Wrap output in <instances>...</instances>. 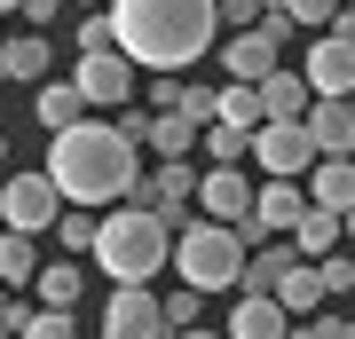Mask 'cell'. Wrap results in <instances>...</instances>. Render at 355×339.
Instances as JSON below:
<instances>
[{
    "label": "cell",
    "mask_w": 355,
    "mask_h": 339,
    "mask_svg": "<svg viewBox=\"0 0 355 339\" xmlns=\"http://www.w3.org/2000/svg\"><path fill=\"white\" fill-rule=\"evenodd\" d=\"M316 277H324V300H347V292H355V252L331 245L324 261H316Z\"/></svg>",
    "instance_id": "28"
},
{
    "label": "cell",
    "mask_w": 355,
    "mask_h": 339,
    "mask_svg": "<svg viewBox=\"0 0 355 339\" xmlns=\"http://www.w3.org/2000/svg\"><path fill=\"white\" fill-rule=\"evenodd\" d=\"M48 32H8V40H0V87H40V79H48Z\"/></svg>",
    "instance_id": "15"
},
{
    "label": "cell",
    "mask_w": 355,
    "mask_h": 339,
    "mask_svg": "<svg viewBox=\"0 0 355 339\" xmlns=\"http://www.w3.org/2000/svg\"><path fill=\"white\" fill-rule=\"evenodd\" d=\"M214 103H221V79H182V111H190L198 126L214 119Z\"/></svg>",
    "instance_id": "30"
},
{
    "label": "cell",
    "mask_w": 355,
    "mask_h": 339,
    "mask_svg": "<svg viewBox=\"0 0 355 339\" xmlns=\"http://www.w3.org/2000/svg\"><path fill=\"white\" fill-rule=\"evenodd\" d=\"M16 339H79V308H32Z\"/></svg>",
    "instance_id": "27"
},
{
    "label": "cell",
    "mask_w": 355,
    "mask_h": 339,
    "mask_svg": "<svg viewBox=\"0 0 355 339\" xmlns=\"http://www.w3.org/2000/svg\"><path fill=\"white\" fill-rule=\"evenodd\" d=\"M95 205H64V214H55V245L64 252H95Z\"/></svg>",
    "instance_id": "26"
},
{
    "label": "cell",
    "mask_w": 355,
    "mask_h": 339,
    "mask_svg": "<svg viewBox=\"0 0 355 339\" xmlns=\"http://www.w3.org/2000/svg\"><path fill=\"white\" fill-rule=\"evenodd\" d=\"M347 8H355V0H347Z\"/></svg>",
    "instance_id": "44"
},
{
    "label": "cell",
    "mask_w": 355,
    "mask_h": 339,
    "mask_svg": "<svg viewBox=\"0 0 355 339\" xmlns=\"http://www.w3.org/2000/svg\"><path fill=\"white\" fill-rule=\"evenodd\" d=\"M135 198L150 205V214H166V221H190V205H198V158H158L150 174L135 182Z\"/></svg>",
    "instance_id": "8"
},
{
    "label": "cell",
    "mask_w": 355,
    "mask_h": 339,
    "mask_svg": "<svg viewBox=\"0 0 355 339\" xmlns=\"http://www.w3.org/2000/svg\"><path fill=\"white\" fill-rule=\"evenodd\" d=\"M0 339H8V331H0Z\"/></svg>",
    "instance_id": "45"
},
{
    "label": "cell",
    "mask_w": 355,
    "mask_h": 339,
    "mask_svg": "<svg viewBox=\"0 0 355 339\" xmlns=\"http://www.w3.org/2000/svg\"><path fill=\"white\" fill-rule=\"evenodd\" d=\"M79 8H111V0H79Z\"/></svg>",
    "instance_id": "42"
},
{
    "label": "cell",
    "mask_w": 355,
    "mask_h": 339,
    "mask_svg": "<svg viewBox=\"0 0 355 339\" xmlns=\"http://www.w3.org/2000/svg\"><path fill=\"white\" fill-rule=\"evenodd\" d=\"M174 268L182 284H198V292H237V268H245V237H237V221H182L174 229Z\"/></svg>",
    "instance_id": "4"
},
{
    "label": "cell",
    "mask_w": 355,
    "mask_h": 339,
    "mask_svg": "<svg viewBox=\"0 0 355 339\" xmlns=\"http://www.w3.org/2000/svg\"><path fill=\"white\" fill-rule=\"evenodd\" d=\"M71 87H79V103L87 111H119V103H135V87H142V71L119 48H79V63H71Z\"/></svg>",
    "instance_id": "6"
},
{
    "label": "cell",
    "mask_w": 355,
    "mask_h": 339,
    "mask_svg": "<svg viewBox=\"0 0 355 339\" xmlns=\"http://www.w3.org/2000/svg\"><path fill=\"white\" fill-rule=\"evenodd\" d=\"M253 166H261V174H308V166H316L308 126L300 119H261L253 126Z\"/></svg>",
    "instance_id": "10"
},
{
    "label": "cell",
    "mask_w": 355,
    "mask_h": 339,
    "mask_svg": "<svg viewBox=\"0 0 355 339\" xmlns=\"http://www.w3.org/2000/svg\"><path fill=\"white\" fill-rule=\"evenodd\" d=\"M198 150H205V166H245V158H253V126L205 119V126H198Z\"/></svg>",
    "instance_id": "22"
},
{
    "label": "cell",
    "mask_w": 355,
    "mask_h": 339,
    "mask_svg": "<svg viewBox=\"0 0 355 339\" xmlns=\"http://www.w3.org/2000/svg\"><path fill=\"white\" fill-rule=\"evenodd\" d=\"M48 182L64 189V205H119L135 198L142 182V142L127 126H103V119H71L48 134Z\"/></svg>",
    "instance_id": "1"
},
{
    "label": "cell",
    "mask_w": 355,
    "mask_h": 339,
    "mask_svg": "<svg viewBox=\"0 0 355 339\" xmlns=\"http://www.w3.org/2000/svg\"><path fill=\"white\" fill-rule=\"evenodd\" d=\"M16 16H24V24H32V32H48V24H55V16H64V0H24V8H16Z\"/></svg>",
    "instance_id": "35"
},
{
    "label": "cell",
    "mask_w": 355,
    "mask_h": 339,
    "mask_svg": "<svg viewBox=\"0 0 355 339\" xmlns=\"http://www.w3.org/2000/svg\"><path fill=\"white\" fill-rule=\"evenodd\" d=\"M16 8H24V0H0V16H16Z\"/></svg>",
    "instance_id": "40"
},
{
    "label": "cell",
    "mask_w": 355,
    "mask_h": 339,
    "mask_svg": "<svg viewBox=\"0 0 355 339\" xmlns=\"http://www.w3.org/2000/svg\"><path fill=\"white\" fill-rule=\"evenodd\" d=\"M182 103V71H150V111H174Z\"/></svg>",
    "instance_id": "34"
},
{
    "label": "cell",
    "mask_w": 355,
    "mask_h": 339,
    "mask_svg": "<svg viewBox=\"0 0 355 339\" xmlns=\"http://www.w3.org/2000/svg\"><path fill=\"white\" fill-rule=\"evenodd\" d=\"M32 292H40V308H79V300H87V261H79V252H55V261H40Z\"/></svg>",
    "instance_id": "17"
},
{
    "label": "cell",
    "mask_w": 355,
    "mask_h": 339,
    "mask_svg": "<svg viewBox=\"0 0 355 339\" xmlns=\"http://www.w3.org/2000/svg\"><path fill=\"white\" fill-rule=\"evenodd\" d=\"M79 48H119V40H111V8H87V16H79Z\"/></svg>",
    "instance_id": "33"
},
{
    "label": "cell",
    "mask_w": 355,
    "mask_h": 339,
    "mask_svg": "<svg viewBox=\"0 0 355 339\" xmlns=\"http://www.w3.org/2000/svg\"><path fill=\"white\" fill-rule=\"evenodd\" d=\"M284 8H292V24H300V32H324L331 16H340V0H284Z\"/></svg>",
    "instance_id": "31"
},
{
    "label": "cell",
    "mask_w": 355,
    "mask_h": 339,
    "mask_svg": "<svg viewBox=\"0 0 355 339\" xmlns=\"http://www.w3.org/2000/svg\"><path fill=\"white\" fill-rule=\"evenodd\" d=\"M32 119L55 134V126L87 119V103H79V87H71V79H40V87H32Z\"/></svg>",
    "instance_id": "23"
},
{
    "label": "cell",
    "mask_w": 355,
    "mask_h": 339,
    "mask_svg": "<svg viewBox=\"0 0 355 339\" xmlns=\"http://www.w3.org/2000/svg\"><path fill=\"white\" fill-rule=\"evenodd\" d=\"M300 79L316 95H355V32L347 24H324L316 40H308V55H300Z\"/></svg>",
    "instance_id": "7"
},
{
    "label": "cell",
    "mask_w": 355,
    "mask_h": 339,
    "mask_svg": "<svg viewBox=\"0 0 355 339\" xmlns=\"http://www.w3.org/2000/svg\"><path fill=\"white\" fill-rule=\"evenodd\" d=\"M308 126V142H316V158H355V111H347V95H316L300 111Z\"/></svg>",
    "instance_id": "13"
},
{
    "label": "cell",
    "mask_w": 355,
    "mask_h": 339,
    "mask_svg": "<svg viewBox=\"0 0 355 339\" xmlns=\"http://www.w3.org/2000/svg\"><path fill=\"white\" fill-rule=\"evenodd\" d=\"M158 315H166V331H190V324H205V292L182 284L174 300H158Z\"/></svg>",
    "instance_id": "29"
},
{
    "label": "cell",
    "mask_w": 355,
    "mask_h": 339,
    "mask_svg": "<svg viewBox=\"0 0 355 339\" xmlns=\"http://www.w3.org/2000/svg\"><path fill=\"white\" fill-rule=\"evenodd\" d=\"M221 16L214 0H111V40L142 71H182L214 48Z\"/></svg>",
    "instance_id": "2"
},
{
    "label": "cell",
    "mask_w": 355,
    "mask_h": 339,
    "mask_svg": "<svg viewBox=\"0 0 355 339\" xmlns=\"http://www.w3.org/2000/svg\"><path fill=\"white\" fill-rule=\"evenodd\" d=\"M103 339H174L158 315V292L150 284H111V300H103Z\"/></svg>",
    "instance_id": "9"
},
{
    "label": "cell",
    "mask_w": 355,
    "mask_h": 339,
    "mask_svg": "<svg viewBox=\"0 0 355 339\" xmlns=\"http://www.w3.org/2000/svg\"><path fill=\"white\" fill-rule=\"evenodd\" d=\"M174 339H229V331H214V324H190V331H174Z\"/></svg>",
    "instance_id": "37"
},
{
    "label": "cell",
    "mask_w": 355,
    "mask_h": 339,
    "mask_svg": "<svg viewBox=\"0 0 355 339\" xmlns=\"http://www.w3.org/2000/svg\"><path fill=\"white\" fill-rule=\"evenodd\" d=\"M214 119H229V126H261V87H253V79H221Z\"/></svg>",
    "instance_id": "25"
},
{
    "label": "cell",
    "mask_w": 355,
    "mask_h": 339,
    "mask_svg": "<svg viewBox=\"0 0 355 339\" xmlns=\"http://www.w3.org/2000/svg\"><path fill=\"white\" fill-rule=\"evenodd\" d=\"M277 63H284V48H277L261 24H245V32L221 40V79H268Z\"/></svg>",
    "instance_id": "14"
},
{
    "label": "cell",
    "mask_w": 355,
    "mask_h": 339,
    "mask_svg": "<svg viewBox=\"0 0 355 339\" xmlns=\"http://www.w3.org/2000/svg\"><path fill=\"white\" fill-rule=\"evenodd\" d=\"M324 331L331 339H355V315H324Z\"/></svg>",
    "instance_id": "36"
},
{
    "label": "cell",
    "mask_w": 355,
    "mask_h": 339,
    "mask_svg": "<svg viewBox=\"0 0 355 339\" xmlns=\"http://www.w3.org/2000/svg\"><path fill=\"white\" fill-rule=\"evenodd\" d=\"M87 261L103 268L111 284H150L166 261H174V221L150 214L142 198H119V205H103V221H95V252Z\"/></svg>",
    "instance_id": "3"
},
{
    "label": "cell",
    "mask_w": 355,
    "mask_h": 339,
    "mask_svg": "<svg viewBox=\"0 0 355 339\" xmlns=\"http://www.w3.org/2000/svg\"><path fill=\"white\" fill-rule=\"evenodd\" d=\"M340 245H355V205H347V214H340Z\"/></svg>",
    "instance_id": "38"
},
{
    "label": "cell",
    "mask_w": 355,
    "mask_h": 339,
    "mask_svg": "<svg viewBox=\"0 0 355 339\" xmlns=\"http://www.w3.org/2000/svg\"><path fill=\"white\" fill-rule=\"evenodd\" d=\"M40 261H48V252H40L32 229H0V284H8V292H24L40 277Z\"/></svg>",
    "instance_id": "20"
},
{
    "label": "cell",
    "mask_w": 355,
    "mask_h": 339,
    "mask_svg": "<svg viewBox=\"0 0 355 339\" xmlns=\"http://www.w3.org/2000/svg\"><path fill=\"white\" fill-rule=\"evenodd\" d=\"M277 300H284V315H324L331 300H324V277H316V261H292L284 277H277Z\"/></svg>",
    "instance_id": "21"
},
{
    "label": "cell",
    "mask_w": 355,
    "mask_h": 339,
    "mask_svg": "<svg viewBox=\"0 0 355 339\" xmlns=\"http://www.w3.org/2000/svg\"><path fill=\"white\" fill-rule=\"evenodd\" d=\"M127 134L150 158H198V119L182 111V103H174V111H150V119H127Z\"/></svg>",
    "instance_id": "12"
},
{
    "label": "cell",
    "mask_w": 355,
    "mask_h": 339,
    "mask_svg": "<svg viewBox=\"0 0 355 339\" xmlns=\"http://www.w3.org/2000/svg\"><path fill=\"white\" fill-rule=\"evenodd\" d=\"M300 182H308V205H331V214L355 205V158H316Z\"/></svg>",
    "instance_id": "19"
},
{
    "label": "cell",
    "mask_w": 355,
    "mask_h": 339,
    "mask_svg": "<svg viewBox=\"0 0 355 339\" xmlns=\"http://www.w3.org/2000/svg\"><path fill=\"white\" fill-rule=\"evenodd\" d=\"M292 245H300V261H324V252L340 245V214H331V205H308V214L292 221Z\"/></svg>",
    "instance_id": "24"
},
{
    "label": "cell",
    "mask_w": 355,
    "mask_h": 339,
    "mask_svg": "<svg viewBox=\"0 0 355 339\" xmlns=\"http://www.w3.org/2000/svg\"><path fill=\"white\" fill-rule=\"evenodd\" d=\"M253 174H245V166H205V174H198V214L205 221H245V214H253Z\"/></svg>",
    "instance_id": "11"
},
{
    "label": "cell",
    "mask_w": 355,
    "mask_h": 339,
    "mask_svg": "<svg viewBox=\"0 0 355 339\" xmlns=\"http://www.w3.org/2000/svg\"><path fill=\"white\" fill-rule=\"evenodd\" d=\"M229 339H284L292 331V315H284V300L277 292H245L237 308H229V324H221Z\"/></svg>",
    "instance_id": "16"
},
{
    "label": "cell",
    "mask_w": 355,
    "mask_h": 339,
    "mask_svg": "<svg viewBox=\"0 0 355 339\" xmlns=\"http://www.w3.org/2000/svg\"><path fill=\"white\" fill-rule=\"evenodd\" d=\"M0 166H16V142H8V134H0Z\"/></svg>",
    "instance_id": "39"
},
{
    "label": "cell",
    "mask_w": 355,
    "mask_h": 339,
    "mask_svg": "<svg viewBox=\"0 0 355 339\" xmlns=\"http://www.w3.org/2000/svg\"><path fill=\"white\" fill-rule=\"evenodd\" d=\"M253 87H261V119H300L308 103H316V87L300 79V63H277V71L253 79Z\"/></svg>",
    "instance_id": "18"
},
{
    "label": "cell",
    "mask_w": 355,
    "mask_h": 339,
    "mask_svg": "<svg viewBox=\"0 0 355 339\" xmlns=\"http://www.w3.org/2000/svg\"><path fill=\"white\" fill-rule=\"evenodd\" d=\"M347 111H355V95H347Z\"/></svg>",
    "instance_id": "43"
},
{
    "label": "cell",
    "mask_w": 355,
    "mask_h": 339,
    "mask_svg": "<svg viewBox=\"0 0 355 339\" xmlns=\"http://www.w3.org/2000/svg\"><path fill=\"white\" fill-rule=\"evenodd\" d=\"M261 8H268V0H214V16H221L229 32H245V24H261Z\"/></svg>",
    "instance_id": "32"
},
{
    "label": "cell",
    "mask_w": 355,
    "mask_h": 339,
    "mask_svg": "<svg viewBox=\"0 0 355 339\" xmlns=\"http://www.w3.org/2000/svg\"><path fill=\"white\" fill-rule=\"evenodd\" d=\"M8 300H16V292H8V284H0V315H8Z\"/></svg>",
    "instance_id": "41"
},
{
    "label": "cell",
    "mask_w": 355,
    "mask_h": 339,
    "mask_svg": "<svg viewBox=\"0 0 355 339\" xmlns=\"http://www.w3.org/2000/svg\"><path fill=\"white\" fill-rule=\"evenodd\" d=\"M55 214H64V189L48 182V166H8V182H0V229H32V237H48Z\"/></svg>",
    "instance_id": "5"
}]
</instances>
